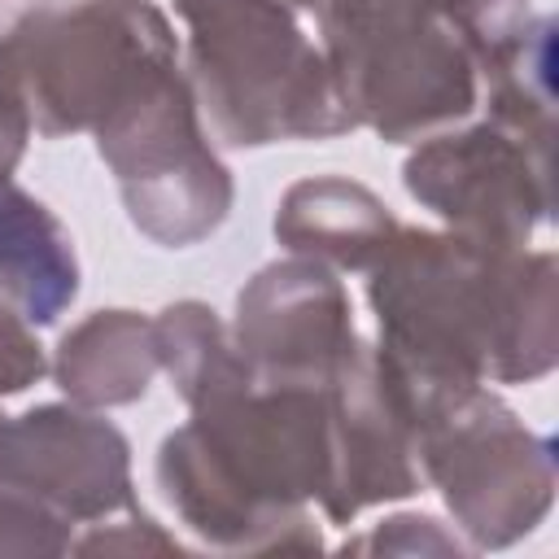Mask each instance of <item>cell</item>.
I'll return each instance as SVG.
<instances>
[{
    "mask_svg": "<svg viewBox=\"0 0 559 559\" xmlns=\"http://www.w3.org/2000/svg\"><path fill=\"white\" fill-rule=\"evenodd\" d=\"M376 362L415 437L480 384H533L559 362L555 253L489 249L459 231L397 227L367 266Z\"/></svg>",
    "mask_w": 559,
    "mask_h": 559,
    "instance_id": "1",
    "label": "cell"
},
{
    "mask_svg": "<svg viewBox=\"0 0 559 559\" xmlns=\"http://www.w3.org/2000/svg\"><path fill=\"white\" fill-rule=\"evenodd\" d=\"M323 393L332 445V476L319 502L323 515L332 524H349L376 502L411 498L419 489L415 428L376 362V345L358 336V345L332 371Z\"/></svg>",
    "mask_w": 559,
    "mask_h": 559,
    "instance_id": "11",
    "label": "cell"
},
{
    "mask_svg": "<svg viewBox=\"0 0 559 559\" xmlns=\"http://www.w3.org/2000/svg\"><path fill=\"white\" fill-rule=\"evenodd\" d=\"M231 341L258 384H328L358 328L336 271L293 253L240 288Z\"/></svg>",
    "mask_w": 559,
    "mask_h": 559,
    "instance_id": "10",
    "label": "cell"
},
{
    "mask_svg": "<svg viewBox=\"0 0 559 559\" xmlns=\"http://www.w3.org/2000/svg\"><path fill=\"white\" fill-rule=\"evenodd\" d=\"M31 105H26V87L17 79V66L9 57V48L0 44V175H13L17 162L26 157L31 144Z\"/></svg>",
    "mask_w": 559,
    "mask_h": 559,
    "instance_id": "21",
    "label": "cell"
},
{
    "mask_svg": "<svg viewBox=\"0 0 559 559\" xmlns=\"http://www.w3.org/2000/svg\"><path fill=\"white\" fill-rule=\"evenodd\" d=\"M441 17L467 48L476 74H485L533 22L528 0H441Z\"/></svg>",
    "mask_w": 559,
    "mask_h": 559,
    "instance_id": "17",
    "label": "cell"
},
{
    "mask_svg": "<svg viewBox=\"0 0 559 559\" xmlns=\"http://www.w3.org/2000/svg\"><path fill=\"white\" fill-rule=\"evenodd\" d=\"M354 550H402V555L437 550V555H459L463 546H459L454 537H445V533L437 528V520H428V515H393V520H384L371 537L354 542Z\"/></svg>",
    "mask_w": 559,
    "mask_h": 559,
    "instance_id": "22",
    "label": "cell"
},
{
    "mask_svg": "<svg viewBox=\"0 0 559 559\" xmlns=\"http://www.w3.org/2000/svg\"><path fill=\"white\" fill-rule=\"evenodd\" d=\"M332 476L323 384H258L253 376L192 406L157 450V485L205 546L266 555L319 550L310 502Z\"/></svg>",
    "mask_w": 559,
    "mask_h": 559,
    "instance_id": "2",
    "label": "cell"
},
{
    "mask_svg": "<svg viewBox=\"0 0 559 559\" xmlns=\"http://www.w3.org/2000/svg\"><path fill=\"white\" fill-rule=\"evenodd\" d=\"M485 118L555 144V22L533 17L528 31L485 70Z\"/></svg>",
    "mask_w": 559,
    "mask_h": 559,
    "instance_id": "16",
    "label": "cell"
},
{
    "mask_svg": "<svg viewBox=\"0 0 559 559\" xmlns=\"http://www.w3.org/2000/svg\"><path fill=\"white\" fill-rule=\"evenodd\" d=\"M44 371L48 358L44 345L35 341V323L9 301H0V397L26 393Z\"/></svg>",
    "mask_w": 559,
    "mask_h": 559,
    "instance_id": "19",
    "label": "cell"
},
{
    "mask_svg": "<svg viewBox=\"0 0 559 559\" xmlns=\"http://www.w3.org/2000/svg\"><path fill=\"white\" fill-rule=\"evenodd\" d=\"M162 371L153 319L135 310H96L79 319L52 358L57 389L92 411L131 406L148 393L153 376Z\"/></svg>",
    "mask_w": 559,
    "mask_h": 559,
    "instance_id": "14",
    "label": "cell"
},
{
    "mask_svg": "<svg viewBox=\"0 0 559 559\" xmlns=\"http://www.w3.org/2000/svg\"><path fill=\"white\" fill-rule=\"evenodd\" d=\"M153 332H157L162 371L170 376V384L188 402V411L253 376L231 341V328H223V319L205 301L166 306L153 319Z\"/></svg>",
    "mask_w": 559,
    "mask_h": 559,
    "instance_id": "15",
    "label": "cell"
},
{
    "mask_svg": "<svg viewBox=\"0 0 559 559\" xmlns=\"http://www.w3.org/2000/svg\"><path fill=\"white\" fill-rule=\"evenodd\" d=\"M79 297V258L61 218L0 175V301L35 328L57 323Z\"/></svg>",
    "mask_w": 559,
    "mask_h": 559,
    "instance_id": "13",
    "label": "cell"
},
{
    "mask_svg": "<svg viewBox=\"0 0 559 559\" xmlns=\"http://www.w3.org/2000/svg\"><path fill=\"white\" fill-rule=\"evenodd\" d=\"M127 218L157 245L183 249L218 231L231 210V170L205 140L197 96L179 70L148 83L96 131Z\"/></svg>",
    "mask_w": 559,
    "mask_h": 559,
    "instance_id": "7",
    "label": "cell"
},
{
    "mask_svg": "<svg viewBox=\"0 0 559 559\" xmlns=\"http://www.w3.org/2000/svg\"><path fill=\"white\" fill-rule=\"evenodd\" d=\"M188 26V87L231 148L354 131L336 74L280 0H175Z\"/></svg>",
    "mask_w": 559,
    "mask_h": 559,
    "instance_id": "3",
    "label": "cell"
},
{
    "mask_svg": "<svg viewBox=\"0 0 559 559\" xmlns=\"http://www.w3.org/2000/svg\"><path fill=\"white\" fill-rule=\"evenodd\" d=\"M74 555H144V550H162V555H179V542L175 537H166L148 515H140L135 507L127 511V520L122 524H109V520H100V524H92V533L87 537H79L74 546H70Z\"/></svg>",
    "mask_w": 559,
    "mask_h": 559,
    "instance_id": "20",
    "label": "cell"
},
{
    "mask_svg": "<svg viewBox=\"0 0 559 559\" xmlns=\"http://www.w3.org/2000/svg\"><path fill=\"white\" fill-rule=\"evenodd\" d=\"M314 13L354 127L419 144L476 109V66L441 0H319Z\"/></svg>",
    "mask_w": 559,
    "mask_h": 559,
    "instance_id": "4",
    "label": "cell"
},
{
    "mask_svg": "<svg viewBox=\"0 0 559 559\" xmlns=\"http://www.w3.org/2000/svg\"><path fill=\"white\" fill-rule=\"evenodd\" d=\"M74 546V524L48 502L0 485V559H52Z\"/></svg>",
    "mask_w": 559,
    "mask_h": 559,
    "instance_id": "18",
    "label": "cell"
},
{
    "mask_svg": "<svg viewBox=\"0 0 559 559\" xmlns=\"http://www.w3.org/2000/svg\"><path fill=\"white\" fill-rule=\"evenodd\" d=\"M0 485L22 489L70 524H100L135 507L127 437L79 402H44L0 424Z\"/></svg>",
    "mask_w": 559,
    "mask_h": 559,
    "instance_id": "9",
    "label": "cell"
},
{
    "mask_svg": "<svg viewBox=\"0 0 559 559\" xmlns=\"http://www.w3.org/2000/svg\"><path fill=\"white\" fill-rule=\"evenodd\" d=\"M550 153L555 144L480 118L415 144L402 183L450 231L489 249H524L550 214Z\"/></svg>",
    "mask_w": 559,
    "mask_h": 559,
    "instance_id": "8",
    "label": "cell"
},
{
    "mask_svg": "<svg viewBox=\"0 0 559 559\" xmlns=\"http://www.w3.org/2000/svg\"><path fill=\"white\" fill-rule=\"evenodd\" d=\"M0 424H4V415H0Z\"/></svg>",
    "mask_w": 559,
    "mask_h": 559,
    "instance_id": "24",
    "label": "cell"
},
{
    "mask_svg": "<svg viewBox=\"0 0 559 559\" xmlns=\"http://www.w3.org/2000/svg\"><path fill=\"white\" fill-rule=\"evenodd\" d=\"M393 210L345 175H314L284 192L275 210V240L332 271H367L397 236Z\"/></svg>",
    "mask_w": 559,
    "mask_h": 559,
    "instance_id": "12",
    "label": "cell"
},
{
    "mask_svg": "<svg viewBox=\"0 0 559 559\" xmlns=\"http://www.w3.org/2000/svg\"><path fill=\"white\" fill-rule=\"evenodd\" d=\"M0 44L44 140L96 131L148 83L179 70V44L153 0H44Z\"/></svg>",
    "mask_w": 559,
    "mask_h": 559,
    "instance_id": "5",
    "label": "cell"
},
{
    "mask_svg": "<svg viewBox=\"0 0 559 559\" xmlns=\"http://www.w3.org/2000/svg\"><path fill=\"white\" fill-rule=\"evenodd\" d=\"M415 459L472 550L515 546L555 502V445L485 384L419 428Z\"/></svg>",
    "mask_w": 559,
    "mask_h": 559,
    "instance_id": "6",
    "label": "cell"
},
{
    "mask_svg": "<svg viewBox=\"0 0 559 559\" xmlns=\"http://www.w3.org/2000/svg\"><path fill=\"white\" fill-rule=\"evenodd\" d=\"M280 4H284V9H314L319 0H280Z\"/></svg>",
    "mask_w": 559,
    "mask_h": 559,
    "instance_id": "23",
    "label": "cell"
}]
</instances>
